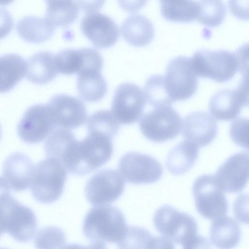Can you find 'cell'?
Instances as JSON below:
<instances>
[{"label":"cell","mask_w":249,"mask_h":249,"mask_svg":"<svg viewBox=\"0 0 249 249\" xmlns=\"http://www.w3.org/2000/svg\"><path fill=\"white\" fill-rule=\"evenodd\" d=\"M57 74L54 55L51 52H38L28 60L26 78L33 83L39 85L47 84L54 79Z\"/></svg>","instance_id":"603a6c76"},{"label":"cell","mask_w":249,"mask_h":249,"mask_svg":"<svg viewBox=\"0 0 249 249\" xmlns=\"http://www.w3.org/2000/svg\"><path fill=\"white\" fill-rule=\"evenodd\" d=\"M79 9L87 13L96 12L105 4L106 0H74Z\"/></svg>","instance_id":"8d00e7d4"},{"label":"cell","mask_w":249,"mask_h":249,"mask_svg":"<svg viewBox=\"0 0 249 249\" xmlns=\"http://www.w3.org/2000/svg\"><path fill=\"white\" fill-rule=\"evenodd\" d=\"M118 168L125 180L132 184H150L162 176L161 164L153 157L144 154L130 152L120 159Z\"/></svg>","instance_id":"30bf717a"},{"label":"cell","mask_w":249,"mask_h":249,"mask_svg":"<svg viewBox=\"0 0 249 249\" xmlns=\"http://www.w3.org/2000/svg\"><path fill=\"white\" fill-rule=\"evenodd\" d=\"M14 20L9 12L2 8L0 9V39L6 37L12 31Z\"/></svg>","instance_id":"d590c367"},{"label":"cell","mask_w":249,"mask_h":249,"mask_svg":"<svg viewBox=\"0 0 249 249\" xmlns=\"http://www.w3.org/2000/svg\"><path fill=\"white\" fill-rule=\"evenodd\" d=\"M165 89L174 102L192 97L198 87V79L191 58L179 56L171 60L164 76Z\"/></svg>","instance_id":"52a82bcc"},{"label":"cell","mask_w":249,"mask_h":249,"mask_svg":"<svg viewBox=\"0 0 249 249\" xmlns=\"http://www.w3.org/2000/svg\"><path fill=\"white\" fill-rule=\"evenodd\" d=\"M80 28L93 46L99 49L113 46L119 37L117 24L111 18L101 13L85 15L81 21Z\"/></svg>","instance_id":"2e32d148"},{"label":"cell","mask_w":249,"mask_h":249,"mask_svg":"<svg viewBox=\"0 0 249 249\" xmlns=\"http://www.w3.org/2000/svg\"><path fill=\"white\" fill-rule=\"evenodd\" d=\"M240 238V228L234 219L225 215L213 220L210 239L214 247L220 249L233 248L239 244Z\"/></svg>","instance_id":"44dd1931"},{"label":"cell","mask_w":249,"mask_h":249,"mask_svg":"<svg viewBox=\"0 0 249 249\" xmlns=\"http://www.w3.org/2000/svg\"><path fill=\"white\" fill-rule=\"evenodd\" d=\"M125 188L124 178L117 170H102L91 177L85 186L88 201L93 205L112 203L122 195Z\"/></svg>","instance_id":"7c38bea8"},{"label":"cell","mask_w":249,"mask_h":249,"mask_svg":"<svg viewBox=\"0 0 249 249\" xmlns=\"http://www.w3.org/2000/svg\"><path fill=\"white\" fill-rule=\"evenodd\" d=\"M15 0H0V6H6L12 3Z\"/></svg>","instance_id":"60d3db41"},{"label":"cell","mask_w":249,"mask_h":249,"mask_svg":"<svg viewBox=\"0 0 249 249\" xmlns=\"http://www.w3.org/2000/svg\"><path fill=\"white\" fill-rule=\"evenodd\" d=\"M34 165L26 155L16 152L9 155L2 167L4 179L12 190L17 192L26 190L33 175Z\"/></svg>","instance_id":"d6986e66"},{"label":"cell","mask_w":249,"mask_h":249,"mask_svg":"<svg viewBox=\"0 0 249 249\" xmlns=\"http://www.w3.org/2000/svg\"><path fill=\"white\" fill-rule=\"evenodd\" d=\"M121 31L123 37L129 44L137 47H144L153 40L154 26L146 17L133 15L123 22Z\"/></svg>","instance_id":"ffe728a7"},{"label":"cell","mask_w":249,"mask_h":249,"mask_svg":"<svg viewBox=\"0 0 249 249\" xmlns=\"http://www.w3.org/2000/svg\"><path fill=\"white\" fill-rule=\"evenodd\" d=\"M145 99L139 86L129 82L122 84L116 89L111 104V113L119 124H132L142 116Z\"/></svg>","instance_id":"8fae6325"},{"label":"cell","mask_w":249,"mask_h":249,"mask_svg":"<svg viewBox=\"0 0 249 249\" xmlns=\"http://www.w3.org/2000/svg\"><path fill=\"white\" fill-rule=\"evenodd\" d=\"M44 0L46 2V4H50L51 3L62 1V0Z\"/></svg>","instance_id":"b9f144b4"},{"label":"cell","mask_w":249,"mask_h":249,"mask_svg":"<svg viewBox=\"0 0 249 249\" xmlns=\"http://www.w3.org/2000/svg\"><path fill=\"white\" fill-rule=\"evenodd\" d=\"M182 120L179 114L170 106L155 107L145 113L139 121L143 136L155 142L176 138L180 133Z\"/></svg>","instance_id":"8992f818"},{"label":"cell","mask_w":249,"mask_h":249,"mask_svg":"<svg viewBox=\"0 0 249 249\" xmlns=\"http://www.w3.org/2000/svg\"><path fill=\"white\" fill-rule=\"evenodd\" d=\"M5 198L0 201V236L6 231V215L3 204Z\"/></svg>","instance_id":"f35d334b"},{"label":"cell","mask_w":249,"mask_h":249,"mask_svg":"<svg viewBox=\"0 0 249 249\" xmlns=\"http://www.w3.org/2000/svg\"><path fill=\"white\" fill-rule=\"evenodd\" d=\"M193 194L196 210L205 218L214 220L227 214L228 201L213 176L203 175L197 178L193 185Z\"/></svg>","instance_id":"ba28073f"},{"label":"cell","mask_w":249,"mask_h":249,"mask_svg":"<svg viewBox=\"0 0 249 249\" xmlns=\"http://www.w3.org/2000/svg\"><path fill=\"white\" fill-rule=\"evenodd\" d=\"M198 152V146L192 142L187 140L180 142L168 153L166 160L167 169L174 175L185 174L195 164Z\"/></svg>","instance_id":"cb8c5ba5"},{"label":"cell","mask_w":249,"mask_h":249,"mask_svg":"<svg viewBox=\"0 0 249 249\" xmlns=\"http://www.w3.org/2000/svg\"><path fill=\"white\" fill-rule=\"evenodd\" d=\"M153 223L162 236L184 249L209 248L207 239L197 234V224L194 218L170 205L162 206L156 210Z\"/></svg>","instance_id":"3957f363"},{"label":"cell","mask_w":249,"mask_h":249,"mask_svg":"<svg viewBox=\"0 0 249 249\" xmlns=\"http://www.w3.org/2000/svg\"><path fill=\"white\" fill-rule=\"evenodd\" d=\"M120 6L128 13H135L141 9L148 0H117Z\"/></svg>","instance_id":"74e56055"},{"label":"cell","mask_w":249,"mask_h":249,"mask_svg":"<svg viewBox=\"0 0 249 249\" xmlns=\"http://www.w3.org/2000/svg\"><path fill=\"white\" fill-rule=\"evenodd\" d=\"M196 20L210 27L221 25L226 14V6L222 0H199Z\"/></svg>","instance_id":"f1b7e54d"},{"label":"cell","mask_w":249,"mask_h":249,"mask_svg":"<svg viewBox=\"0 0 249 249\" xmlns=\"http://www.w3.org/2000/svg\"><path fill=\"white\" fill-rule=\"evenodd\" d=\"M10 195V187L4 178L0 177V200Z\"/></svg>","instance_id":"ab89813d"},{"label":"cell","mask_w":249,"mask_h":249,"mask_svg":"<svg viewBox=\"0 0 249 249\" xmlns=\"http://www.w3.org/2000/svg\"><path fill=\"white\" fill-rule=\"evenodd\" d=\"M6 215V231L15 240L27 242L36 235L37 221L30 208L19 203L11 195L3 202Z\"/></svg>","instance_id":"4fadbf2b"},{"label":"cell","mask_w":249,"mask_h":249,"mask_svg":"<svg viewBox=\"0 0 249 249\" xmlns=\"http://www.w3.org/2000/svg\"><path fill=\"white\" fill-rule=\"evenodd\" d=\"M245 53V45L235 53L202 49L196 51L191 59L196 75L216 82L224 83L232 79L238 71L244 72Z\"/></svg>","instance_id":"277c9868"},{"label":"cell","mask_w":249,"mask_h":249,"mask_svg":"<svg viewBox=\"0 0 249 249\" xmlns=\"http://www.w3.org/2000/svg\"><path fill=\"white\" fill-rule=\"evenodd\" d=\"M217 133V123L207 112H194L184 119L183 137L198 147L211 143L215 138Z\"/></svg>","instance_id":"ac0fdd59"},{"label":"cell","mask_w":249,"mask_h":249,"mask_svg":"<svg viewBox=\"0 0 249 249\" xmlns=\"http://www.w3.org/2000/svg\"><path fill=\"white\" fill-rule=\"evenodd\" d=\"M34 243L35 246L39 249L59 248L65 244L66 236L60 229L48 226L37 232Z\"/></svg>","instance_id":"d6a6232c"},{"label":"cell","mask_w":249,"mask_h":249,"mask_svg":"<svg viewBox=\"0 0 249 249\" xmlns=\"http://www.w3.org/2000/svg\"><path fill=\"white\" fill-rule=\"evenodd\" d=\"M249 154L235 153L221 164L213 176L216 183L223 192L237 193L242 191L249 180Z\"/></svg>","instance_id":"9a60e30c"},{"label":"cell","mask_w":249,"mask_h":249,"mask_svg":"<svg viewBox=\"0 0 249 249\" xmlns=\"http://www.w3.org/2000/svg\"><path fill=\"white\" fill-rule=\"evenodd\" d=\"M27 70L25 60L15 53L0 56V93L12 89L24 77Z\"/></svg>","instance_id":"484cf974"},{"label":"cell","mask_w":249,"mask_h":249,"mask_svg":"<svg viewBox=\"0 0 249 249\" xmlns=\"http://www.w3.org/2000/svg\"><path fill=\"white\" fill-rule=\"evenodd\" d=\"M144 90L145 99L151 106H170L173 103L165 89L164 76L162 75L150 76L145 83Z\"/></svg>","instance_id":"1f68e13d"},{"label":"cell","mask_w":249,"mask_h":249,"mask_svg":"<svg viewBox=\"0 0 249 249\" xmlns=\"http://www.w3.org/2000/svg\"><path fill=\"white\" fill-rule=\"evenodd\" d=\"M113 152L111 138L101 133L89 132L82 140L75 139L71 142L60 162L70 173L83 176L105 164Z\"/></svg>","instance_id":"6da1fadb"},{"label":"cell","mask_w":249,"mask_h":249,"mask_svg":"<svg viewBox=\"0 0 249 249\" xmlns=\"http://www.w3.org/2000/svg\"><path fill=\"white\" fill-rule=\"evenodd\" d=\"M248 120L239 118L232 122L230 130L232 140L237 145L248 149Z\"/></svg>","instance_id":"836d02e7"},{"label":"cell","mask_w":249,"mask_h":249,"mask_svg":"<svg viewBox=\"0 0 249 249\" xmlns=\"http://www.w3.org/2000/svg\"><path fill=\"white\" fill-rule=\"evenodd\" d=\"M101 72V70L89 69L77 74V91L85 101L97 102L106 95L107 85Z\"/></svg>","instance_id":"d4e9b609"},{"label":"cell","mask_w":249,"mask_h":249,"mask_svg":"<svg viewBox=\"0 0 249 249\" xmlns=\"http://www.w3.org/2000/svg\"><path fill=\"white\" fill-rule=\"evenodd\" d=\"M128 228L124 215L119 209L110 205H97L86 214L83 231L92 246L104 248L108 243H115L119 247Z\"/></svg>","instance_id":"7a4b0ae2"},{"label":"cell","mask_w":249,"mask_h":249,"mask_svg":"<svg viewBox=\"0 0 249 249\" xmlns=\"http://www.w3.org/2000/svg\"><path fill=\"white\" fill-rule=\"evenodd\" d=\"M67 178L62 163L53 158H47L34 166L30 189L33 196L44 204L52 203L61 196Z\"/></svg>","instance_id":"5b68a950"},{"label":"cell","mask_w":249,"mask_h":249,"mask_svg":"<svg viewBox=\"0 0 249 249\" xmlns=\"http://www.w3.org/2000/svg\"><path fill=\"white\" fill-rule=\"evenodd\" d=\"M57 126L52 110L47 104H36L25 112L17 127L20 139L26 143L41 142Z\"/></svg>","instance_id":"9c48e42d"},{"label":"cell","mask_w":249,"mask_h":249,"mask_svg":"<svg viewBox=\"0 0 249 249\" xmlns=\"http://www.w3.org/2000/svg\"><path fill=\"white\" fill-rule=\"evenodd\" d=\"M89 132H96L105 135L111 139L116 136L119 125L111 111L100 110L92 114L86 124Z\"/></svg>","instance_id":"4dcf8cb0"},{"label":"cell","mask_w":249,"mask_h":249,"mask_svg":"<svg viewBox=\"0 0 249 249\" xmlns=\"http://www.w3.org/2000/svg\"><path fill=\"white\" fill-rule=\"evenodd\" d=\"M79 8L73 0L47 5L46 18L55 27H67L77 18Z\"/></svg>","instance_id":"83f0119b"},{"label":"cell","mask_w":249,"mask_h":249,"mask_svg":"<svg viewBox=\"0 0 249 249\" xmlns=\"http://www.w3.org/2000/svg\"><path fill=\"white\" fill-rule=\"evenodd\" d=\"M0 137H1V127H0Z\"/></svg>","instance_id":"7bdbcfd3"},{"label":"cell","mask_w":249,"mask_h":249,"mask_svg":"<svg viewBox=\"0 0 249 249\" xmlns=\"http://www.w3.org/2000/svg\"><path fill=\"white\" fill-rule=\"evenodd\" d=\"M249 0H229L228 6L233 16L240 20L248 19Z\"/></svg>","instance_id":"e575fe53"},{"label":"cell","mask_w":249,"mask_h":249,"mask_svg":"<svg viewBox=\"0 0 249 249\" xmlns=\"http://www.w3.org/2000/svg\"><path fill=\"white\" fill-rule=\"evenodd\" d=\"M55 26L45 17L26 16L17 23L16 30L24 41L41 43L49 40L54 34Z\"/></svg>","instance_id":"7402d4cb"},{"label":"cell","mask_w":249,"mask_h":249,"mask_svg":"<svg viewBox=\"0 0 249 249\" xmlns=\"http://www.w3.org/2000/svg\"><path fill=\"white\" fill-rule=\"evenodd\" d=\"M48 105L57 126L75 129L83 125L87 119L86 106L77 97L65 94H56L51 98Z\"/></svg>","instance_id":"e0dca14e"},{"label":"cell","mask_w":249,"mask_h":249,"mask_svg":"<svg viewBox=\"0 0 249 249\" xmlns=\"http://www.w3.org/2000/svg\"><path fill=\"white\" fill-rule=\"evenodd\" d=\"M162 17L173 22L188 23L196 19L197 2L195 0H160Z\"/></svg>","instance_id":"4316f807"},{"label":"cell","mask_w":249,"mask_h":249,"mask_svg":"<svg viewBox=\"0 0 249 249\" xmlns=\"http://www.w3.org/2000/svg\"><path fill=\"white\" fill-rule=\"evenodd\" d=\"M84 59L85 48L64 49L54 55L58 73L68 75L79 72L84 64Z\"/></svg>","instance_id":"f546056e"},{"label":"cell","mask_w":249,"mask_h":249,"mask_svg":"<svg viewBox=\"0 0 249 249\" xmlns=\"http://www.w3.org/2000/svg\"><path fill=\"white\" fill-rule=\"evenodd\" d=\"M248 79L242 80L234 89H223L211 98L209 108L217 120L228 121L235 119L243 107L249 103Z\"/></svg>","instance_id":"5bb4252c"}]
</instances>
